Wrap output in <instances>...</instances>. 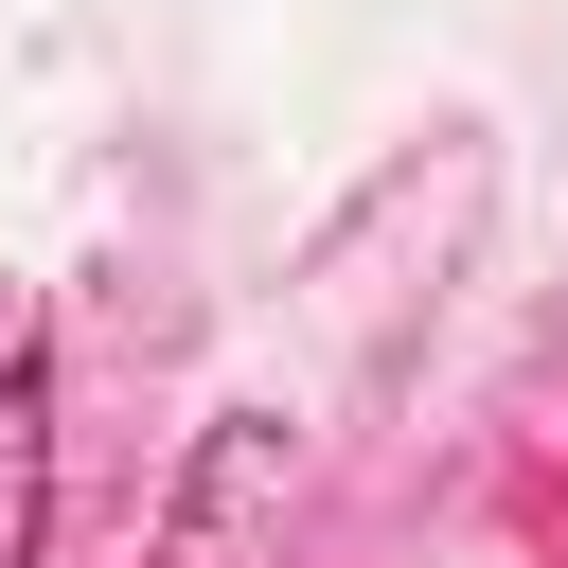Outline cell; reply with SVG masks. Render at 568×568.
Wrapping results in <instances>:
<instances>
[{"label":"cell","instance_id":"cell-1","mask_svg":"<svg viewBox=\"0 0 568 568\" xmlns=\"http://www.w3.org/2000/svg\"><path fill=\"white\" fill-rule=\"evenodd\" d=\"M53 550V408H36V302L0 284V568Z\"/></svg>","mask_w":568,"mask_h":568}]
</instances>
